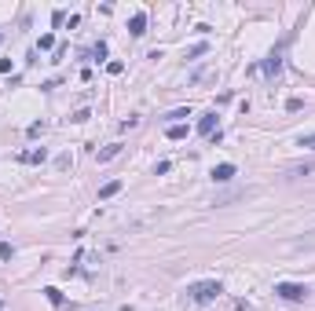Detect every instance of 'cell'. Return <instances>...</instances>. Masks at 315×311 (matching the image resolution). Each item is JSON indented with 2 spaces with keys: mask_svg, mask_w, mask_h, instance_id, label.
Listing matches in <instances>:
<instances>
[{
  "mask_svg": "<svg viewBox=\"0 0 315 311\" xmlns=\"http://www.w3.org/2000/svg\"><path fill=\"white\" fill-rule=\"evenodd\" d=\"M275 296H282V300H293V304H304L308 296H312V289L300 286V282H275Z\"/></svg>",
  "mask_w": 315,
  "mask_h": 311,
  "instance_id": "obj_2",
  "label": "cell"
},
{
  "mask_svg": "<svg viewBox=\"0 0 315 311\" xmlns=\"http://www.w3.org/2000/svg\"><path fill=\"white\" fill-rule=\"evenodd\" d=\"M18 161H26V165H41V161H48V150H44V147H33V150H26V154H18Z\"/></svg>",
  "mask_w": 315,
  "mask_h": 311,
  "instance_id": "obj_6",
  "label": "cell"
},
{
  "mask_svg": "<svg viewBox=\"0 0 315 311\" xmlns=\"http://www.w3.org/2000/svg\"><path fill=\"white\" fill-rule=\"evenodd\" d=\"M216 132V114L209 110V114H202V121H198V136H213Z\"/></svg>",
  "mask_w": 315,
  "mask_h": 311,
  "instance_id": "obj_8",
  "label": "cell"
},
{
  "mask_svg": "<svg viewBox=\"0 0 315 311\" xmlns=\"http://www.w3.org/2000/svg\"><path fill=\"white\" fill-rule=\"evenodd\" d=\"M117 190H121V180H110V183H103V187H99V202H107V198H114Z\"/></svg>",
  "mask_w": 315,
  "mask_h": 311,
  "instance_id": "obj_9",
  "label": "cell"
},
{
  "mask_svg": "<svg viewBox=\"0 0 315 311\" xmlns=\"http://www.w3.org/2000/svg\"><path fill=\"white\" fill-rule=\"evenodd\" d=\"M242 198H253V190L242 187V190H224V194H216L213 205H231V202H242Z\"/></svg>",
  "mask_w": 315,
  "mask_h": 311,
  "instance_id": "obj_4",
  "label": "cell"
},
{
  "mask_svg": "<svg viewBox=\"0 0 315 311\" xmlns=\"http://www.w3.org/2000/svg\"><path fill=\"white\" fill-rule=\"evenodd\" d=\"M165 136H169V140H183V136H187V124H169Z\"/></svg>",
  "mask_w": 315,
  "mask_h": 311,
  "instance_id": "obj_11",
  "label": "cell"
},
{
  "mask_svg": "<svg viewBox=\"0 0 315 311\" xmlns=\"http://www.w3.org/2000/svg\"><path fill=\"white\" fill-rule=\"evenodd\" d=\"M26 132H30V140H33V136H41V132H44V121H33V124H30Z\"/></svg>",
  "mask_w": 315,
  "mask_h": 311,
  "instance_id": "obj_17",
  "label": "cell"
},
{
  "mask_svg": "<svg viewBox=\"0 0 315 311\" xmlns=\"http://www.w3.org/2000/svg\"><path fill=\"white\" fill-rule=\"evenodd\" d=\"M183 117H191V110H187V107H183V110H173L165 121H169V124H183Z\"/></svg>",
  "mask_w": 315,
  "mask_h": 311,
  "instance_id": "obj_12",
  "label": "cell"
},
{
  "mask_svg": "<svg viewBox=\"0 0 315 311\" xmlns=\"http://www.w3.org/2000/svg\"><path fill=\"white\" fill-rule=\"evenodd\" d=\"M92 59H95V62H99V59H107V44H103V41L92 48Z\"/></svg>",
  "mask_w": 315,
  "mask_h": 311,
  "instance_id": "obj_14",
  "label": "cell"
},
{
  "mask_svg": "<svg viewBox=\"0 0 315 311\" xmlns=\"http://www.w3.org/2000/svg\"><path fill=\"white\" fill-rule=\"evenodd\" d=\"M0 41H4V33H0Z\"/></svg>",
  "mask_w": 315,
  "mask_h": 311,
  "instance_id": "obj_20",
  "label": "cell"
},
{
  "mask_svg": "<svg viewBox=\"0 0 315 311\" xmlns=\"http://www.w3.org/2000/svg\"><path fill=\"white\" fill-rule=\"evenodd\" d=\"M205 51H209V44H194V48L187 51V59H198V55H205Z\"/></svg>",
  "mask_w": 315,
  "mask_h": 311,
  "instance_id": "obj_15",
  "label": "cell"
},
{
  "mask_svg": "<svg viewBox=\"0 0 315 311\" xmlns=\"http://www.w3.org/2000/svg\"><path fill=\"white\" fill-rule=\"evenodd\" d=\"M51 44H55V37H51V33H44V37H41V51H48Z\"/></svg>",
  "mask_w": 315,
  "mask_h": 311,
  "instance_id": "obj_19",
  "label": "cell"
},
{
  "mask_svg": "<svg viewBox=\"0 0 315 311\" xmlns=\"http://www.w3.org/2000/svg\"><path fill=\"white\" fill-rule=\"evenodd\" d=\"M235 172H238V169H235L231 161H224V165H213V172H209V176H213L216 183H231V180H235Z\"/></svg>",
  "mask_w": 315,
  "mask_h": 311,
  "instance_id": "obj_3",
  "label": "cell"
},
{
  "mask_svg": "<svg viewBox=\"0 0 315 311\" xmlns=\"http://www.w3.org/2000/svg\"><path fill=\"white\" fill-rule=\"evenodd\" d=\"M44 296H48V300H51V304H63V293H59V289H55V286H48V289H44Z\"/></svg>",
  "mask_w": 315,
  "mask_h": 311,
  "instance_id": "obj_13",
  "label": "cell"
},
{
  "mask_svg": "<svg viewBox=\"0 0 315 311\" xmlns=\"http://www.w3.org/2000/svg\"><path fill=\"white\" fill-rule=\"evenodd\" d=\"M220 293H224V282H216V279H202V282L187 286V300L191 304H213Z\"/></svg>",
  "mask_w": 315,
  "mask_h": 311,
  "instance_id": "obj_1",
  "label": "cell"
},
{
  "mask_svg": "<svg viewBox=\"0 0 315 311\" xmlns=\"http://www.w3.org/2000/svg\"><path fill=\"white\" fill-rule=\"evenodd\" d=\"M297 143H300V147H312V150H315V132H308V136H300Z\"/></svg>",
  "mask_w": 315,
  "mask_h": 311,
  "instance_id": "obj_18",
  "label": "cell"
},
{
  "mask_svg": "<svg viewBox=\"0 0 315 311\" xmlns=\"http://www.w3.org/2000/svg\"><path fill=\"white\" fill-rule=\"evenodd\" d=\"M117 154H121V143H110V147H103L95 157H99V165H103V161H110V157H117Z\"/></svg>",
  "mask_w": 315,
  "mask_h": 311,
  "instance_id": "obj_10",
  "label": "cell"
},
{
  "mask_svg": "<svg viewBox=\"0 0 315 311\" xmlns=\"http://www.w3.org/2000/svg\"><path fill=\"white\" fill-rule=\"evenodd\" d=\"M128 33H132V37H143V33H147V15H143V11H136V15L128 18Z\"/></svg>",
  "mask_w": 315,
  "mask_h": 311,
  "instance_id": "obj_7",
  "label": "cell"
},
{
  "mask_svg": "<svg viewBox=\"0 0 315 311\" xmlns=\"http://www.w3.org/2000/svg\"><path fill=\"white\" fill-rule=\"evenodd\" d=\"M264 74L271 77V81L282 74V51H271V55H268V62H264Z\"/></svg>",
  "mask_w": 315,
  "mask_h": 311,
  "instance_id": "obj_5",
  "label": "cell"
},
{
  "mask_svg": "<svg viewBox=\"0 0 315 311\" xmlns=\"http://www.w3.org/2000/svg\"><path fill=\"white\" fill-rule=\"evenodd\" d=\"M0 308H4V304H0Z\"/></svg>",
  "mask_w": 315,
  "mask_h": 311,
  "instance_id": "obj_21",
  "label": "cell"
},
{
  "mask_svg": "<svg viewBox=\"0 0 315 311\" xmlns=\"http://www.w3.org/2000/svg\"><path fill=\"white\" fill-rule=\"evenodd\" d=\"M11 253H15V249H11V242H0V260H11Z\"/></svg>",
  "mask_w": 315,
  "mask_h": 311,
  "instance_id": "obj_16",
  "label": "cell"
}]
</instances>
